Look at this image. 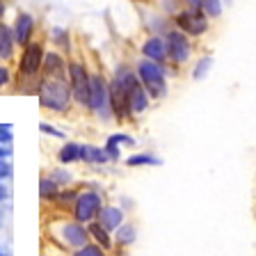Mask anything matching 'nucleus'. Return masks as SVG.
<instances>
[{"label": "nucleus", "instance_id": "nucleus-7", "mask_svg": "<svg viewBox=\"0 0 256 256\" xmlns=\"http://www.w3.org/2000/svg\"><path fill=\"white\" fill-rule=\"evenodd\" d=\"M165 44H167V64L178 74L194 58V39H190L186 32L172 28L165 34Z\"/></svg>", "mask_w": 256, "mask_h": 256}, {"label": "nucleus", "instance_id": "nucleus-15", "mask_svg": "<svg viewBox=\"0 0 256 256\" xmlns=\"http://www.w3.org/2000/svg\"><path fill=\"white\" fill-rule=\"evenodd\" d=\"M144 28H146V34H160L165 37L167 32L174 28L172 18L167 14H162L160 10H149L146 16H144Z\"/></svg>", "mask_w": 256, "mask_h": 256}, {"label": "nucleus", "instance_id": "nucleus-5", "mask_svg": "<svg viewBox=\"0 0 256 256\" xmlns=\"http://www.w3.org/2000/svg\"><path fill=\"white\" fill-rule=\"evenodd\" d=\"M87 114H92L98 124H114L110 108V78L103 71L90 74V110Z\"/></svg>", "mask_w": 256, "mask_h": 256}, {"label": "nucleus", "instance_id": "nucleus-37", "mask_svg": "<svg viewBox=\"0 0 256 256\" xmlns=\"http://www.w3.org/2000/svg\"><path fill=\"white\" fill-rule=\"evenodd\" d=\"M108 256H117V254H108Z\"/></svg>", "mask_w": 256, "mask_h": 256}, {"label": "nucleus", "instance_id": "nucleus-17", "mask_svg": "<svg viewBox=\"0 0 256 256\" xmlns=\"http://www.w3.org/2000/svg\"><path fill=\"white\" fill-rule=\"evenodd\" d=\"M16 42H14V34H12V26L10 23H0V62L12 64L16 58Z\"/></svg>", "mask_w": 256, "mask_h": 256}, {"label": "nucleus", "instance_id": "nucleus-32", "mask_svg": "<svg viewBox=\"0 0 256 256\" xmlns=\"http://www.w3.org/2000/svg\"><path fill=\"white\" fill-rule=\"evenodd\" d=\"M39 130H42L44 135H48V138H58V140H64V138H66V135H64L58 126H53V124H48V122H42V124H39Z\"/></svg>", "mask_w": 256, "mask_h": 256}, {"label": "nucleus", "instance_id": "nucleus-6", "mask_svg": "<svg viewBox=\"0 0 256 256\" xmlns=\"http://www.w3.org/2000/svg\"><path fill=\"white\" fill-rule=\"evenodd\" d=\"M90 66L78 58H69L66 64V80L71 87V96H74L76 110L87 112L90 110Z\"/></svg>", "mask_w": 256, "mask_h": 256}, {"label": "nucleus", "instance_id": "nucleus-14", "mask_svg": "<svg viewBox=\"0 0 256 256\" xmlns=\"http://www.w3.org/2000/svg\"><path fill=\"white\" fill-rule=\"evenodd\" d=\"M128 106H130V117H133V122H135V119H140V117H144V114L151 110L154 101H151L149 92L142 87V82H140V85H135L133 92L128 94Z\"/></svg>", "mask_w": 256, "mask_h": 256}, {"label": "nucleus", "instance_id": "nucleus-29", "mask_svg": "<svg viewBox=\"0 0 256 256\" xmlns=\"http://www.w3.org/2000/svg\"><path fill=\"white\" fill-rule=\"evenodd\" d=\"M71 256H108V252L103 250V247H98L96 242H87V245H82L80 250L71 252Z\"/></svg>", "mask_w": 256, "mask_h": 256}, {"label": "nucleus", "instance_id": "nucleus-28", "mask_svg": "<svg viewBox=\"0 0 256 256\" xmlns=\"http://www.w3.org/2000/svg\"><path fill=\"white\" fill-rule=\"evenodd\" d=\"M108 142H114V144H119V146H126V149H133L135 144H138V140L133 138L130 133H124V130H117V133H110L108 135Z\"/></svg>", "mask_w": 256, "mask_h": 256}, {"label": "nucleus", "instance_id": "nucleus-19", "mask_svg": "<svg viewBox=\"0 0 256 256\" xmlns=\"http://www.w3.org/2000/svg\"><path fill=\"white\" fill-rule=\"evenodd\" d=\"M78 186H71V188H62V190L55 194L53 199H50V204L48 206L53 208L55 213H71V208H74V202L76 197H78Z\"/></svg>", "mask_w": 256, "mask_h": 256}, {"label": "nucleus", "instance_id": "nucleus-26", "mask_svg": "<svg viewBox=\"0 0 256 256\" xmlns=\"http://www.w3.org/2000/svg\"><path fill=\"white\" fill-rule=\"evenodd\" d=\"M60 190H62V188H60L58 183L50 178V176L42 174V178H39V197H42L44 204H50V199H53Z\"/></svg>", "mask_w": 256, "mask_h": 256}, {"label": "nucleus", "instance_id": "nucleus-33", "mask_svg": "<svg viewBox=\"0 0 256 256\" xmlns=\"http://www.w3.org/2000/svg\"><path fill=\"white\" fill-rule=\"evenodd\" d=\"M12 124H0V146H12Z\"/></svg>", "mask_w": 256, "mask_h": 256}, {"label": "nucleus", "instance_id": "nucleus-25", "mask_svg": "<svg viewBox=\"0 0 256 256\" xmlns=\"http://www.w3.org/2000/svg\"><path fill=\"white\" fill-rule=\"evenodd\" d=\"M50 178H53L55 183H58L60 188H71V186H78L76 183V174L71 170H66L64 165H58V167H50V170L46 172Z\"/></svg>", "mask_w": 256, "mask_h": 256}, {"label": "nucleus", "instance_id": "nucleus-24", "mask_svg": "<svg viewBox=\"0 0 256 256\" xmlns=\"http://www.w3.org/2000/svg\"><path fill=\"white\" fill-rule=\"evenodd\" d=\"M210 69H213V55H199L190 69V78L194 80V82L206 80L208 74H210Z\"/></svg>", "mask_w": 256, "mask_h": 256}, {"label": "nucleus", "instance_id": "nucleus-38", "mask_svg": "<svg viewBox=\"0 0 256 256\" xmlns=\"http://www.w3.org/2000/svg\"><path fill=\"white\" fill-rule=\"evenodd\" d=\"M0 256H2V254H0Z\"/></svg>", "mask_w": 256, "mask_h": 256}, {"label": "nucleus", "instance_id": "nucleus-20", "mask_svg": "<svg viewBox=\"0 0 256 256\" xmlns=\"http://www.w3.org/2000/svg\"><path fill=\"white\" fill-rule=\"evenodd\" d=\"M124 165L130 167V170H142V167H160L162 165V158L154 151H135L128 158H124Z\"/></svg>", "mask_w": 256, "mask_h": 256}, {"label": "nucleus", "instance_id": "nucleus-27", "mask_svg": "<svg viewBox=\"0 0 256 256\" xmlns=\"http://www.w3.org/2000/svg\"><path fill=\"white\" fill-rule=\"evenodd\" d=\"M202 12L210 21H218L224 14V0H202Z\"/></svg>", "mask_w": 256, "mask_h": 256}, {"label": "nucleus", "instance_id": "nucleus-9", "mask_svg": "<svg viewBox=\"0 0 256 256\" xmlns=\"http://www.w3.org/2000/svg\"><path fill=\"white\" fill-rule=\"evenodd\" d=\"M78 197L74 202V208H71V218L78 220L80 224H90L98 218V210L103 208L106 204V197H103V192L98 190H90V188H82L78 186Z\"/></svg>", "mask_w": 256, "mask_h": 256}, {"label": "nucleus", "instance_id": "nucleus-12", "mask_svg": "<svg viewBox=\"0 0 256 256\" xmlns=\"http://www.w3.org/2000/svg\"><path fill=\"white\" fill-rule=\"evenodd\" d=\"M66 64L69 58L55 48L46 50L44 55V66H42V78H66Z\"/></svg>", "mask_w": 256, "mask_h": 256}, {"label": "nucleus", "instance_id": "nucleus-18", "mask_svg": "<svg viewBox=\"0 0 256 256\" xmlns=\"http://www.w3.org/2000/svg\"><path fill=\"white\" fill-rule=\"evenodd\" d=\"M58 162L64 167L69 165H80L82 162V142H76V140H66L58 149Z\"/></svg>", "mask_w": 256, "mask_h": 256}, {"label": "nucleus", "instance_id": "nucleus-10", "mask_svg": "<svg viewBox=\"0 0 256 256\" xmlns=\"http://www.w3.org/2000/svg\"><path fill=\"white\" fill-rule=\"evenodd\" d=\"M10 26H12V34H14V42L18 48L28 46V44L34 39V34H37V18L26 10L16 12L14 21H12Z\"/></svg>", "mask_w": 256, "mask_h": 256}, {"label": "nucleus", "instance_id": "nucleus-23", "mask_svg": "<svg viewBox=\"0 0 256 256\" xmlns=\"http://www.w3.org/2000/svg\"><path fill=\"white\" fill-rule=\"evenodd\" d=\"M50 44H53L55 50L60 53H71L74 50V44H71V32L62 26H53L50 28Z\"/></svg>", "mask_w": 256, "mask_h": 256}, {"label": "nucleus", "instance_id": "nucleus-22", "mask_svg": "<svg viewBox=\"0 0 256 256\" xmlns=\"http://www.w3.org/2000/svg\"><path fill=\"white\" fill-rule=\"evenodd\" d=\"M110 160L106 156V149L98 144H82V165L87 167H103Z\"/></svg>", "mask_w": 256, "mask_h": 256}, {"label": "nucleus", "instance_id": "nucleus-21", "mask_svg": "<svg viewBox=\"0 0 256 256\" xmlns=\"http://www.w3.org/2000/svg\"><path fill=\"white\" fill-rule=\"evenodd\" d=\"M87 234H90L92 242H96L98 247H103L108 254H112V252H114V238H112V234L106 229V226H101L96 220L87 224Z\"/></svg>", "mask_w": 256, "mask_h": 256}, {"label": "nucleus", "instance_id": "nucleus-30", "mask_svg": "<svg viewBox=\"0 0 256 256\" xmlns=\"http://www.w3.org/2000/svg\"><path fill=\"white\" fill-rule=\"evenodd\" d=\"M14 71L10 69V64H5V62H0V92H5L7 87L14 82Z\"/></svg>", "mask_w": 256, "mask_h": 256}, {"label": "nucleus", "instance_id": "nucleus-13", "mask_svg": "<svg viewBox=\"0 0 256 256\" xmlns=\"http://www.w3.org/2000/svg\"><path fill=\"white\" fill-rule=\"evenodd\" d=\"M126 210H124L122 206H119V204H103V208L101 210H98V218H96V222L101 224V226H106L108 231H110V234H114V231L119 229V226H122L124 222H126Z\"/></svg>", "mask_w": 256, "mask_h": 256}, {"label": "nucleus", "instance_id": "nucleus-11", "mask_svg": "<svg viewBox=\"0 0 256 256\" xmlns=\"http://www.w3.org/2000/svg\"><path fill=\"white\" fill-rule=\"evenodd\" d=\"M140 55L146 60H154V62H160V64H167V44H165V37L160 34H146V37L140 42Z\"/></svg>", "mask_w": 256, "mask_h": 256}, {"label": "nucleus", "instance_id": "nucleus-2", "mask_svg": "<svg viewBox=\"0 0 256 256\" xmlns=\"http://www.w3.org/2000/svg\"><path fill=\"white\" fill-rule=\"evenodd\" d=\"M46 234L50 242H55L66 252H76L90 242L87 224H80L69 213H55L46 224Z\"/></svg>", "mask_w": 256, "mask_h": 256}, {"label": "nucleus", "instance_id": "nucleus-35", "mask_svg": "<svg viewBox=\"0 0 256 256\" xmlns=\"http://www.w3.org/2000/svg\"><path fill=\"white\" fill-rule=\"evenodd\" d=\"M183 7H192V10H202V0H181Z\"/></svg>", "mask_w": 256, "mask_h": 256}, {"label": "nucleus", "instance_id": "nucleus-36", "mask_svg": "<svg viewBox=\"0 0 256 256\" xmlns=\"http://www.w3.org/2000/svg\"><path fill=\"white\" fill-rule=\"evenodd\" d=\"M7 197H10V190L5 188V181H0V204L7 202Z\"/></svg>", "mask_w": 256, "mask_h": 256}, {"label": "nucleus", "instance_id": "nucleus-4", "mask_svg": "<svg viewBox=\"0 0 256 256\" xmlns=\"http://www.w3.org/2000/svg\"><path fill=\"white\" fill-rule=\"evenodd\" d=\"M46 42L44 39H32L28 46L21 48L18 55V64H16V85L23 92L37 90V82L42 78V66H44V55H46Z\"/></svg>", "mask_w": 256, "mask_h": 256}, {"label": "nucleus", "instance_id": "nucleus-31", "mask_svg": "<svg viewBox=\"0 0 256 256\" xmlns=\"http://www.w3.org/2000/svg\"><path fill=\"white\" fill-rule=\"evenodd\" d=\"M103 149H106V156H108V160H110V162H122V160H124V156H122V146H119V144L108 142V140H106Z\"/></svg>", "mask_w": 256, "mask_h": 256}, {"label": "nucleus", "instance_id": "nucleus-34", "mask_svg": "<svg viewBox=\"0 0 256 256\" xmlns=\"http://www.w3.org/2000/svg\"><path fill=\"white\" fill-rule=\"evenodd\" d=\"M119 206L124 208V210H126V213H133V208H135V202L130 197H122L119 199Z\"/></svg>", "mask_w": 256, "mask_h": 256}, {"label": "nucleus", "instance_id": "nucleus-8", "mask_svg": "<svg viewBox=\"0 0 256 256\" xmlns=\"http://www.w3.org/2000/svg\"><path fill=\"white\" fill-rule=\"evenodd\" d=\"M172 23H174L176 30L186 32L190 39L206 37L208 32H210V28H213V21L202 10H192V7H181V12L174 14Z\"/></svg>", "mask_w": 256, "mask_h": 256}, {"label": "nucleus", "instance_id": "nucleus-16", "mask_svg": "<svg viewBox=\"0 0 256 256\" xmlns=\"http://www.w3.org/2000/svg\"><path fill=\"white\" fill-rule=\"evenodd\" d=\"M138 224L133 222V220H126V222L119 226L114 234H112V238H114V250H130V247L138 242Z\"/></svg>", "mask_w": 256, "mask_h": 256}, {"label": "nucleus", "instance_id": "nucleus-3", "mask_svg": "<svg viewBox=\"0 0 256 256\" xmlns=\"http://www.w3.org/2000/svg\"><path fill=\"white\" fill-rule=\"evenodd\" d=\"M133 66H135V74H138L142 87L149 92L151 101L154 103L165 101L167 96H170V78L176 76V71L172 69L170 64L154 62V60H146L142 55L133 62Z\"/></svg>", "mask_w": 256, "mask_h": 256}, {"label": "nucleus", "instance_id": "nucleus-1", "mask_svg": "<svg viewBox=\"0 0 256 256\" xmlns=\"http://www.w3.org/2000/svg\"><path fill=\"white\" fill-rule=\"evenodd\" d=\"M34 94H37L39 108L44 112H48V114L66 117V114H71L76 110L66 78H39Z\"/></svg>", "mask_w": 256, "mask_h": 256}]
</instances>
